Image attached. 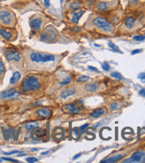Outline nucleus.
Instances as JSON below:
<instances>
[{"instance_id":"obj_1","label":"nucleus","mask_w":145,"mask_h":163,"mask_svg":"<svg viewBox=\"0 0 145 163\" xmlns=\"http://www.w3.org/2000/svg\"><path fill=\"white\" fill-rule=\"evenodd\" d=\"M40 87V83L35 76H28L24 78L21 84V90L23 93L29 91H35Z\"/></svg>"},{"instance_id":"obj_2","label":"nucleus","mask_w":145,"mask_h":163,"mask_svg":"<svg viewBox=\"0 0 145 163\" xmlns=\"http://www.w3.org/2000/svg\"><path fill=\"white\" fill-rule=\"evenodd\" d=\"M30 60L34 63H48V62H54L55 56L52 54H40V53H32L30 54Z\"/></svg>"},{"instance_id":"obj_3","label":"nucleus","mask_w":145,"mask_h":163,"mask_svg":"<svg viewBox=\"0 0 145 163\" xmlns=\"http://www.w3.org/2000/svg\"><path fill=\"white\" fill-rule=\"evenodd\" d=\"M94 24L100 29H103L106 32H109L112 30L111 24L103 17H96L94 20Z\"/></svg>"},{"instance_id":"obj_4","label":"nucleus","mask_w":145,"mask_h":163,"mask_svg":"<svg viewBox=\"0 0 145 163\" xmlns=\"http://www.w3.org/2000/svg\"><path fill=\"white\" fill-rule=\"evenodd\" d=\"M124 163H140L145 162V152H134L129 159L123 161Z\"/></svg>"},{"instance_id":"obj_5","label":"nucleus","mask_w":145,"mask_h":163,"mask_svg":"<svg viewBox=\"0 0 145 163\" xmlns=\"http://www.w3.org/2000/svg\"><path fill=\"white\" fill-rule=\"evenodd\" d=\"M41 40L42 41H53L56 38V31L52 28L50 29H46L44 33L41 35Z\"/></svg>"},{"instance_id":"obj_6","label":"nucleus","mask_w":145,"mask_h":163,"mask_svg":"<svg viewBox=\"0 0 145 163\" xmlns=\"http://www.w3.org/2000/svg\"><path fill=\"white\" fill-rule=\"evenodd\" d=\"M20 95V93L16 89H9L5 90V91L2 92L1 94V98L2 99H12V98H16Z\"/></svg>"},{"instance_id":"obj_7","label":"nucleus","mask_w":145,"mask_h":163,"mask_svg":"<svg viewBox=\"0 0 145 163\" xmlns=\"http://www.w3.org/2000/svg\"><path fill=\"white\" fill-rule=\"evenodd\" d=\"M5 54L7 61H19L21 59V55L19 54V52L15 51V50L7 49L5 51Z\"/></svg>"},{"instance_id":"obj_8","label":"nucleus","mask_w":145,"mask_h":163,"mask_svg":"<svg viewBox=\"0 0 145 163\" xmlns=\"http://www.w3.org/2000/svg\"><path fill=\"white\" fill-rule=\"evenodd\" d=\"M12 15L8 11H0V22L3 24H9L11 23Z\"/></svg>"},{"instance_id":"obj_9","label":"nucleus","mask_w":145,"mask_h":163,"mask_svg":"<svg viewBox=\"0 0 145 163\" xmlns=\"http://www.w3.org/2000/svg\"><path fill=\"white\" fill-rule=\"evenodd\" d=\"M64 110L70 114H78L80 112V108L78 107L76 103H69L64 105Z\"/></svg>"},{"instance_id":"obj_10","label":"nucleus","mask_w":145,"mask_h":163,"mask_svg":"<svg viewBox=\"0 0 145 163\" xmlns=\"http://www.w3.org/2000/svg\"><path fill=\"white\" fill-rule=\"evenodd\" d=\"M37 115L38 117H40V118H50L52 115V112L50 110L48 109H45V108H41V109H38L37 111Z\"/></svg>"},{"instance_id":"obj_11","label":"nucleus","mask_w":145,"mask_h":163,"mask_svg":"<svg viewBox=\"0 0 145 163\" xmlns=\"http://www.w3.org/2000/svg\"><path fill=\"white\" fill-rule=\"evenodd\" d=\"M75 93H76V90L73 89V88H66V89H64L62 93H61V94H60L61 98L66 99V98H68L69 96L73 95Z\"/></svg>"},{"instance_id":"obj_12","label":"nucleus","mask_w":145,"mask_h":163,"mask_svg":"<svg viewBox=\"0 0 145 163\" xmlns=\"http://www.w3.org/2000/svg\"><path fill=\"white\" fill-rule=\"evenodd\" d=\"M41 24H42V22H41L40 19L38 18H36V19H33V20L30 22V26L33 29H39L41 28Z\"/></svg>"},{"instance_id":"obj_13","label":"nucleus","mask_w":145,"mask_h":163,"mask_svg":"<svg viewBox=\"0 0 145 163\" xmlns=\"http://www.w3.org/2000/svg\"><path fill=\"white\" fill-rule=\"evenodd\" d=\"M104 113H105L104 109H96L93 112L90 113V117L91 118H99V117L103 116Z\"/></svg>"},{"instance_id":"obj_14","label":"nucleus","mask_w":145,"mask_h":163,"mask_svg":"<svg viewBox=\"0 0 145 163\" xmlns=\"http://www.w3.org/2000/svg\"><path fill=\"white\" fill-rule=\"evenodd\" d=\"M83 14H84V11H82V10H79V11L76 12L75 14L72 15L71 17V22L74 23H78V21H79V19L81 18V16L83 15Z\"/></svg>"},{"instance_id":"obj_15","label":"nucleus","mask_w":145,"mask_h":163,"mask_svg":"<svg viewBox=\"0 0 145 163\" xmlns=\"http://www.w3.org/2000/svg\"><path fill=\"white\" fill-rule=\"evenodd\" d=\"M97 88H98V85L96 83H89L85 87V90L87 92H94L97 90Z\"/></svg>"},{"instance_id":"obj_16","label":"nucleus","mask_w":145,"mask_h":163,"mask_svg":"<svg viewBox=\"0 0 145 163\" xmlns=\"http://www.w3.org/2000/svg\"><path fill=\"white\" fill-rule=\"evenodd\" d=\"M20 79H21L20 72H18V71L14 72V74H13V76H12L11 79H10V84H11V85H14V84H15L16 82H18Z\"/></svg>"},{"instance_id":"obj_17","label":"nucleus","mask_w":145,"mask_h":163,"mask_svg":"<svg viewBox=\"0 0 145 163\" xmlns=\"http://www.w3.org/2000/svg\"><path fill=\"white\" fill-rule=\"evenodd\" d=\"M123 157V155H117V156H114L112 158H109V159H107V160H105V161H101L102 163H113V162H117L118 161L121 160Z\"/></svg>"},{"instance_id":"obj_18","label":"nucleus","mask_w":145,"mask_h":163,"mask_svg":"<svg viewBox=\"0 0 145 163\" xmlns=\"http://www.w3.org/2000/svg\"><path fill=\"white\" fill-rule=\"evenodd\" d=\"M134 23H135V20L133 17H128L125 21V25L128 29H132V28L134 27Z\"/></svg>"},{"instance_id":"obj_19","label":"nucleus","mask_w":145,"mask_h":163,"mask_svg":"<svg viewBox=\"0 0 145 163\" xmlns=\"http://www.w3.org/2000/svg\"><path fill=\"white\" fill-rule=\"evenodd\" d=\"M0 36H2L5 39H10L12 38V35L10 32H8L4 29H1V28H0Z\"/></svg>"},{"instance_id":"obj_20","label":"nucleus","mask_w":145,"mask_h":163,"mask_svg":"<svg viewBox=\"0 0 145 163\" xmlns=\"http://www.w3.org/2000/svg\"><path fill=\"white\" fill-rule=\"evenodd\" d=\"M38 127V124L37 122H29V123H26L24 125V127L26 129L28 130H32L34 128H36V127Z\"/></svg>"},{"instance_id":"obj_21","label":"nucleus","mask_w":145,"mask_h":163,"mask_svg":"<svg viewBox=\"0 0 145 163\" xmlns=\"http://www.w3.org/2000/svg\"><path fill=\"white\" fill-rule=\"evenodd\" d=\"M110 76H111V78H115V79H118V80H122L123 79V76L121 75L119 72L118 71H114L112 72L111 74H110Z\"/></svg>"},{"instance_id":"obj_22","label":"nucleus","mask_w":145,"mask_h":163,"mask_svg":"<svg viewBox=\"0 0 145 163\" xmlns=\"http://www.w3.org/2000/svg\"><path fill=\"white\" fill-rule=\"evenodd\" d=\"M108 45H109V47L111 48L112 50H113L114 52H117V53H119V54H122V52L119 50V48H118V47H117L116 45H114L112 42H109L108 43Z\"/></svg>"},{"instance_id":"obj_23","label":"nucleus","mask_w":145,"mask_h":163,"mask_svg":"<svg viewBox=\"0 0 145 163\" xmlns=\"http://www.w3.org/2000/svg\"><path fill=\"white\" fill-rule=\"evenodd\" d=\"M97 8L99 10H101V11H104V10H106L108 8L107 4L106 3H100L98 5V6H97Z\"/></svg>"},{"instance_id":"obj_24","label":"nucleus","mask_w":145,"mask_h":163,"mask_svg":"<svg viewBox=\"0 0 145 163\" xmlns=\"http://www.w3.org/2000/svg\"><path fill=\"white\" fill-rule=\"evenodd\" d=\"M88 80H89V77H87V76H80V77H78V79H77L78 82H85V81H88Z\"/></svg>"},{"instance_id":"obj_25","label":"nucleus","mask_w":145,"mask_h":163,"mask_svg":"<svg viewBox=\"0 0 145 163\" xmlns=\"http://www.w3.org/2000/svg\"><path fill=\"white\" fill-rule=\"evenodd\" d=\"M133 39L135 41H143L145 39V36H143V35H137V36H134L133 38Z\"/></svg>"},{"instance_id":"obj_26","label":"nucleus","mask_w":145,"mask_h":163,"mask_svg":"<svg viewBox=\"0 0 145 163\" xmlns=\"http://www.w3.org/2000/svg\"><path fill=\"white\" fill-rule=\"evenodd\" d=\"M102 67H103V70H105V71H109V69H110V66H109V64L107 62H104V63H103V65H102Z\"/></svg>"},{"instance_id":"obj_27","label":"nucleus","mask_w":145,"mask_h":163,"mask_svg":"<svg viewBox=\"0 0 145 163\" xmlns=\"http://www.w3.org/2000/svg\"><path fill=\"white\" fill-rule=\"evenodd\" d=\"M70 81H71V78H70V77H68L66 79L62 80V82L60 83V84H61V86H65V85H68V84H69V83H70Z\"/></svg>"},{"instance_id":"obj_28","label":"nucleus","mask_w":145,"mask_h":163,"mask_svg":"<svg viewBox=\"0 0 145 163\" xmlns=\"http://www.w3.org/2000/svg\"><path fill=\"white\" fill-rule=\"evenodd\" d=\"M38 160L35 157H29V158H27L26 159V161L27 162H29V163H32V162H37Z\"/></svg>"},{"instance_id":"obj_29","label":"nucleus","mask_w":145,"mask_h":163,"mask_svg":"<svg viewBox=\"0 0 145 163\" xmlns=\"http://www.w3.org/2000/svg\"><path fill=\"white\" fill-rule=\"evenodd\" d=\"M5 65L3 63L2 61H0V73H5Z\"/></svg>"},{"instance_id":"obj_30","label":"nucleus","mask_w":145,"mask_h":163,"mask_svg":"<svg viewBox=\"0 0 145 163\" xmlns=\"http://www.w3.org/2000/svg\"><path fill=\"white\" fill-rule=\"evenodd\" d=\"M138 78H140L141 80H142V82L145 83V72H143V73H141V74H139Z\"/></svg>"},{"instance_id":"obj_31","label":"nucleus","mask_w":145,"mask_h":163,"mask_svg":"<svg viewBox=\"0 0 145 163\" xmlns=\"http://www.w3.org/2000/svg\"><path fill=\"white\" fill-rule=\"evenodd\" d=\"M118 107V103H112V104L110 105L109 109H110V111H115V110H116Z\"/></svg>"},{"instance_id":"obj_32","label":"nucleus","mask_w":145,"mask_h":163,"mask_svg":"<svg viewBox=\"0 0 145 163\" xmlns=\"http://www.w3.org/2000/svg\"><path fill=\"white\" fill-rule=\"evenodd\" d=\"M2 160H4V161H10V162H18V161H16V160H14V159H10V158H5V157H4Z\"/></svg>"},{"instance_id":"obj_33","label":"nucleus","mask_w":145,"mask_h":163,"mask_svg":"<svg viewBox=\"0 0 145 163\" xmlns=\"http://www.w3.org/2000/svg\"><path fill=\"white\" fill-rule=\"evenodd\" d=\"M75 4H76V3H73V4H71V5H69V8H70V9H76V8H78V6H79V5H75Z\"/></svg>"},{"instance_id":"obj_34","label":"nucleus","mask_w":145,"mask_h":163,"mask_svg":"<svg viewBox=\"0 0 145 163\" xmlns=\"http://www.w3.org/2000/svg\"><path fill=\"white\" fill-rule=\"evenodd\" d=\"M142 51H143V50H142V49H136V50H134V51H132V54H133V55H134V54H139V53H142Z\"/></svg>"},{"instance_id":"obj_35","label":"nucleus","mask_w":145,"mask_h":163,"mask_svg":"<svg viewBox=\"0 0 145 163\" xmlns=\"http://www.w3.org/2000/svg\"><path fill=\"white\" fill-rule=\"evenodd\" d=\"M73 136L74 137H78V131L77 128L73 129Z\"/></svg>"},{"instance_id":"obj_36","label":"nucleus","mask_w":145,"mask_h":163,"mask_svg":"<svg viewBox=\"0 0 145 163\" xmlns=\"http://www.w3.org/2000/svg\"><path fill=\"white\" fill-rule=\"evenodd\" d=\"M88 69H89L90 70H93V71L98 72V70L96 69L95 67H94V66H88Z\"/></svg>"},{"instance_id":"obj_37","label":"nucleus","mask_w":145,"mask_h":163,"mask_svg":"<svg viewBox=\"0 0 145 163\" xmlns=\"http://www.w3.org/2000/svg\"><path fill=\"white\" fill-rule=\"evenodd\" d=\"M19 151H13V152H5V154L6 155H12V154H14V153H19Z\"/></svg>"},{"instance_id":"obj_38","label":"nucleus","mask_w":145,"mask_h":163,"mask_svg":"<svg viewBox=\"0 0 145 163\" xmlns=\"http://www.w3.org/2000/svg\"><path fill=\"white\" fill-rule=\"evenodd\" d=\"M88 127V124H85L84 126H82V127H80V129L82 130V133H84L85 132V129L86 128V127Z\"/></svg>"},{"instance_id":"obj_39","label":"nucleus","mask_w":145,"mask_h":163,"mask_svg":"<svg viewBox=\"0 0 145 163\" xmlns=\"http://www.w3.org/2000/svg\"><path fill=\"white\" fill-rule=\"evenodd\" d=\"M139 94L145 97V89H141L140 91H139Z\"/></svg>"},{"instance_id":"obj_40","label":"nucleus","mask_w":145,"mask_h":163,"mask_svg":"<svg viewBox=\"0 0 145 163\" xmlns=\"http://www.w3.org/2000/svg\"><path fill=\"white\" fill-rule=\"evenodd\" d=\"M44 3H45V7H49L50 6V0H44Z\"/></svg>"},{"instance_id":"obj_41","label":"nucleus","mask_w":145,"mask_h":163,"mask_svg":"<svg viewBox=\"0 0 145 163\" xmlns=\"http://www.w3.org/2000/svg\"><path fill=\"white\" fill-rule=\"evenodd\" d=\"M81 154H77V155H75V156L73 157V160H76V159H78V157H80Z\"/></svg>"},{"instance_id":"obj_42","label":"nucleus","mask_w":145,"mask_h":163,"mask_svg":"<svg viewBox=\"0 0 145 163\" xmlns=\"http://www.w3.org/2000/svg\"><path fill=\"white\" fill-rule=\"evenodd\" d=\"M130 3H132V4H135V3H137V1L138 0H129Z\"/></svg>"},{"instance_id":"obj_43","label":"nucleus","mask_w":145,"mask_h":163,"mask_svg":"<svg viewBox=\"0 0 145 163\" xmlns=\"http://www.w3.org/2000/svg\"><path fill=\"white\" fill-rule=\"evenodd\" d=\"M47 153H48V152H42L41 154H42V155H45V154H47Z\"/></svg>"}]
</instances>
